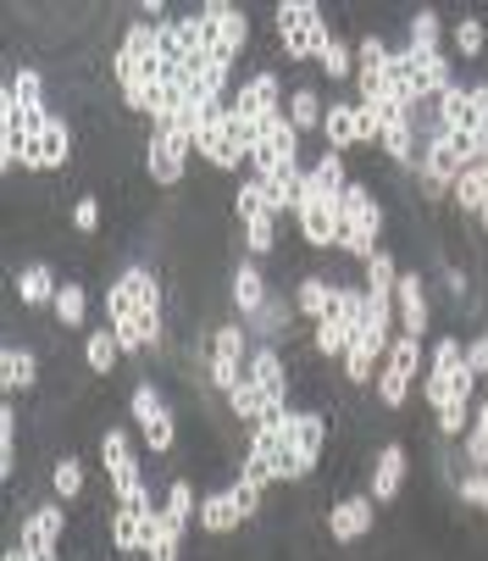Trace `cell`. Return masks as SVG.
<instances>
[{"mask_svg": "<svg viewBox=\"0 0 488 561\" xmlns=\"http://www.w3.org/2000/svg\"><path fill=\"white\" fill-rule=\"evenodd\" d=\"M417 373H422V340H405L399 334L388 345V356H383V373H377V407L399 412L405 394H411V383H417Z\"/></svg>", "mask_w": 488, "mask_h": 561, "instance_id": "cell-9", "label": "cell"}, {"mask_svg": "<svg viewBox=\"0 0 488 561\" xmlns=\"http://www.w3.org/2000/svg\"><path fill=\"white\" fill-rule=\"evenodd\" d=\"M334 289H339V284L305 273V278L294 284V311H300V317H311V323H322V317H328V306H334Z\"/></svg>", "mask_w": 488, "mask_h": 561, "instance_id": "cell-28", "label": "cell"}, {"mask_svg": "<svg viewBox=\"0 0 488 561\" xmlns=\"http://www.w3.org/2000/svg\"><path fill=\"white\" fill-rule=\"evenodd\" d=\"M244 373H251L256 378V389L272 400V412H289V362H283V351L278 345H256L251 351V367H244Z\"/></svg>", "mask_w": 488, "mask_h": 561, "instance_id": "cell-17", "label": "cell"}, {"mask_svg": "<svg viewBox=\"0 0 488 561\" xmlns=\"http://www.w3.org/2000/svg\"><path fill=\"white\" fill-rule=\"evenodd\" d=\"M466 367H472L477 378H488V334H477V340H466Z\"/></svg>", "mask_w": 488, "mask_h": 561, "instance_id": "cell-45", "label": "cell"}, {"mask_svg": "<svg viewBox=\"0 0 488 561\" xmlns=\"http://www.w3.org/2000/svg\"><path fill=\"white\" fill-rule=\"evenodd\" d=\"M322 139H328V150H356V145H361L356 101H328V117H322Z\"/></svg>", "mask_w": 488, "mask_h": 561, "instance_id": "cell-25", "label": "cell"}, {"mask_svg": "<svg viewBox=\"0 0 488 561\" xmlns=\"http://www.w3.org/2000/svg\"><path fill=\"white\" fill-rule=\"evenodd\" d=\"M56 273H50V262H28L23 273H18V300H23V311H39V306H50L56 300Z\"/></svg>", "mask_w": 488, "mask_h": 561, "instance_id": "cell-24", "label": "cell"}, {"mask_svg": "<svg viewBox=\"0 0 488 561\" xmlns=\"http://www.w3.org/2000/svg\"><path fill=\"white\" fill-rule=\"evenodd\" d=\"M477 228H483V233H488V206H483V211H477Z\"/></svg>", "mask_w": 488, "mask_h": 561, "instance_id": "cell-48", "label": "cell"}, {"mask_svg": "<svg viewBox=\"0 0 488 561\" xmlns=\"http://www.w3.org/2000/svg\"><path fill=\"white\" fill-rule=\"evenodd\" d=\"M477 373L466 367V345L450 334V340H439L433 345V356H428V378H422V400L433 412H444L450 400H472L477 394Z\"/></svg>", "mask_w": 488, "mask_h": 561, "instance_id": "cell-3", "label": "cell"}, {"mask_svg": "<svg viewBox=\"0 0 488 561\" xmlns=\"http://www.w3.org/2000/svg\"><path fill=\"white\" fill-rule=\"evenodd\" d=\"M195 523H200V534H217V539H222V534H239L251 517L239 512L233 490H211V495H200V517H195Z\"/></svg>", "mask_w": 488, "mask_h": 561, "instance_id": "cell-20", "label": "cell"}, {"mask_svg": "<svg viewBox=\"0 0 488 561\" xmlns=\"http://www.w3.org/2000/svg\"><path fill=\"white\" fill-rule=\"evenodd\" d=\"M0 478H18V407H0Z\"/></svg>", "mask_w": 488, "mask_h": 561, "instance_id": "cell-41", "label": "cell"}, {"mask_svg": "<svg viewBox=\"0 0 488 561\" xmlns=\"http://www.w3.org/2000/svg\"><path fill=\"white\" fill-rule=\"evenodd\" d=\"M117 362H123V345H117V334H112V329H90V334H84V367H90L95 378H106Z\"/></svg>", "mask_w": 488, "mask_h": 561, "instance_id": "cell-30", "label": "cell"}, {"mask_svg": "<svg viewBox=\"0 0 488 561\" xmlns=\"http://www.w3.org/2000/svg\"><path fill=\"white\" fill-rule=\"evenodd\" d=\"M394 311H399V334H405V340H428V329H433V300H428V278H422V273H399Z\"/></svg>", "mask_w": 488, "mask_h": 561, "instance_id": "cell-14", "label": "cell"}, {"mask_svg": "<svg viewBox=\"0 0 488 561\" xmlns=\"http://www.w3.org/2000/svg\"><path fill=\"white\" fill-rule=\"evenodd\" d=\"M222 400H228L233 423H244V428H256V423H267V417H272V400L256 389V378H251V373H244V378H239V383H233Z\"/></svg>", "mask_w": 488, "mask_h": 561, "instance_id": "cell-22", "label": "cell"}, {"mask_svg": "<svg viewBox=\"0 0 488 561\" xmlns=\"http://www.w3.org/2000/svg\"><path fill=\"white\" fill-rule=\"evenodd\" d=\"M200 18H206V34H211V67L233 72V61L244 56V45H251V18H244L239 7H228V0H206Z\"/></svg>", "mask_w": 488, "mask_h": 561, "instance_id": "cell-8", "label": "cell"}, {"mask_svg": "<svg viewBox=\"0 0 488 561\" xmlns=\"http://www.w3.org/2000/svg\"><path fill=\"white\" fill-rule=\"evenodd\" d=\"M450 201H455L461 217H477V211L488 206V162H472V168L461 173V184L450 190Z\"/></svg>", "mask_w": 488, "mask_h": 561, "instance_id": "cell-27", "label": "cell"}, {"mask_svg": "<svg viewBox=\"0 0 488 561\" xmlns=\"http://www.w3.org/2000/svg\"><path fill=\"white\" fill-rule=\"evenodd\" d=\"M233 311L244 317V323H256V317L267 311V300H272V289H267V273H262V262L256 256H244L239 267H233Z\"/></svg>", "mask_w": 488, "mask_h": 561, "instance_id": "cell-18", "label": "cell"}, {"mask_svg": "<svg viewBox=\"0 0 488 561\" xmlns=\"http://www.w3.org/2000/svg\"><path fill=\"white\" fill-rule=\"evenodd\" d=\"M155 495H150V484H139V490H128L106 517H112V550L117 556H139L144 550V539H150V523H155Z\"/></svg>", "mask_w": 488, "mask_h": 561, "instance_id": "cell-7", "label": "cell"}, {"mask_svg": "<svg viewBox=\"0 0 488 561\" xmlns=\"http://www.w3.org/2000/svg\"><path fill=\"white\" fill-rule=\"evenodd\" d=\"M322 78H328V84H356V45L345 39V34H334V45L322 50Z\"/></svg>", "mask_w": 488, "mask_h": 561, "instance_id": "cell-33", "label": "cell"}, {"mask_svg": "<svg viewBox=\"0 0 488 561\" xmlns=\"http://www.w3.org/2000/svg\"><path fill=\"white\" fill-rule=\"evenodd\" d=\"M311 345H316V356H322V362H345V356H350V345H356V329H350L345 317L328 306V317L316 323V340H311Z\"/></svg>", "mask_w": 488, "mask_h": 561, "instance_id": "cell-23", "label": "cell"}, {"mask_svg": "<svg viewBox=\"0 0 488 561\" xmlns=\"http://www.w3.org/2000/svg\"><path fill=\"white\" fill-rule=\"evenodd\" d=\"M61 534H67V506L61 501H45V506H34L23 517V539L18 545L34 561H61Z\"/></svg>", "mask_w": 488, "mask_h": 561, "instance_id": "cell-10", "label": "cell"}, {"mask_svg": "<svg viewBox=\"0 0 488 561\" xmlns=\"http://www.w3.org/2000/svg\"><path fill=\"white\" fill-rule=\"evenodd\" d=\"M7 95L18 101V112H45V78H39L34 67H18V72L7 78Z\"/></svg>", "mask_w": 488, "mask_h": 561, "instance_id": "cell-37", "label": "cell"}, {"mask_svg": "<svg viewBox=\"0 0 488 561\" xmlns=\"http://www.w3.org/2000/svg\"><path fill=\"white\" fill-rule=\"evenodd\" d=\"M128 417H133L139 439H144L155 456H173V445H178V417H173V407H167V394L155 389V378H139V383H133Z\"/></svg>", "mask_w": 488, "mask_h": 561, "instance_id": "cell-4", "label": "cell"}, {"mask_svg": "<svg viewBox=\"0 0 488 561\" xmlns=\"http://www.w3.org/2000/svg\"><path fill=\"white\" fill-rule=\"evenodd\" d=\"M322 523H328V539L334 545H356V539H367L377 528V501L367 490L361 495H345V501L328 506V517H322Z\"/></svg>", "mask_w": 488, "mask_h": 561, "instance_id": "cell-15", "label": "cell"}, {"mask_svg": "<svg viewBox=\"0 0 488 561\" xmlns=\"http://www.w3.org/2000/svg\"><path fill=\"white\" fill-rule=\"evenodd\" d=\"M228 490H233V501H239V512H244V517H262V495H267L262 484H251V478H233Z\"/></svg>", "mask_w": 488, "mask_h": 561, "instance_id": "cell-43", "label": "cell"}, {"mask_svg": "<svg viewBox=\"0 0 488 561\" xmlns=\"http://www.w3.org/2000/svg\"><path fill=\"white\" fill-rule=\"evenodd\" d=\"M450 45H455V56H461V61H477V56H483V45H488L483 18H461V23L450 28Z\"/></svg>", "mask_w": 488, "mask_h": 561, "instance_id": "cell-40", "label": "cell"}, {"mask_svg": "<svg viewBox=\"0 0 488 561\" xmlns=\"http://www.w3.org/2000/svg\"><path fill=\"white\" fill-rule=\"evenodd\" d=\"M0 561H34V556H28L23 545H12V550H7V556H0Z\"/></svg>", "mask_w": 488, "mask_h": 561, "instance_id": "cell-47", "label": "cell"}, {"mask_svg": "<svg viewBox=\"0 0 488 561\" xmlns=\"http://www.w3.org/2000/svg\"><path fill=\"white\" fill-rule=\"evenodd\" d=\"M34 383H39V356L34 351H23V345L0 351V389H7V400L12 394H34Z\"/></svg>", "mask_w": 488, "mask_h": 561, "instance_id": "cell-21", "label": "cell"}, {"mask_svg": "<svg viewBox=\"0 0 488 561\" xmlns=\"http://www.w3.org/2000/svg\"><path fill=\"white\" fill-rule=\"evenodd\" d=\"M272 18H278V50L294 67L300 61H322V50L334 45V28H328V18H322L316 0H283Z\"/></svg>", "mask_w": 488, "mask_h": 561, "instance_id": "cell-1", "label": "cell"}, {"mask_svg": "<svg viewBox=\"0 0 488 561\" xmlns=\"http://www.w3.org/2000/svg\"><path fill=\"white\" fill-rule=\"evenodd\" d=\"M377 239H383V206H377V195L367 184H350L345 201H339V251L367 267L383 251Z\"/></svg>", "mask_w": 488, "mask_h": 561, "instance_id": "cell-2", "label": "cell"}, {"mask_svg": "<svg viewBox=\"0 0 488 561\" xmlns=\"http://www.w3.org/2000/svg\"><path fill=\"white\" fill-rule=\"evenodd\" d=\"M466 101H472V128H488V84H472Z\"/></svg>", "mask_w": 488, "mask_h": 561, "instance_id": "cell-46", "label": "cell"}, {"mask_svg": "<svg viewBox=\"0 0 488 561\" xmlns=\"http://www.w3.org/2000/svg\"><path fill=\"white\" fill-rule=\"evenodd\" d=\"M189 156H195V139L178 134L173 123H150V139H144V173L155 190H178L184 173H189Z\"/></svg>", "mask_w": 488, "mask_h": 561, "instance_id": "cell-5", "label": "cell"}, {"mask_svg": "<svg viewBox=\"0 0 488 561\" xmlns=\"http://www.w3.org/2000/svg\"><path fill=\"white\" fill-rule=\"evenodd\" d=\"M228 106L239 112V117H262V123H272V117H283L289 106H283V78L278 72H251V78H244V84L228 95Z\"/></svg>", "mask_w": 488, "mask_h": 561, "instance_id": "cell-11", "label": "cell"}, {"mask_svg": "<svg viewBox=\"0 0 488 561\" xmlns=\"http://www.w3.org/2000/svg\"><path fill=\"white\" fill-rule=\"evenodd\" d=\"M244 340H251L244 323H217L211 329V340H206V378H211L217 394H228L244 378V367H251V345H244Z\"/></svg>", "mask_w": 488, "mask_h": 561, "instance_id": "cell-6", "label": "cell"}, {"mask_svg": "<svg viewBox=\"0 0 488 561\" xmlns=\"http://www.w3.org/2000/svg\"><path fill=\"white\" fill-rule=\"evenodd\" d=\"M383 345L372 340V334H356V345H350V356H345V378L350 383H372L377 373H383Z\"/></svg>", "mask_w": 488, "mask_h": 561, "instance_id": "cell-26", "label": "cell"}, {"mask_svg": "<svg viewBox=\"0 0 488 561\" xmlns=\"http://www.w3.org/2000/svg\"><path fill=\"white\" fill-rule=\"evenodd\" d=\"M322 117H328V101H322L311 84H300V90L289 95V123H294L300 134H322Z\"/></svg>", "mask_w": 488, "mask_h": 561, "instance_id": "cell-32", "label": "cell"}, {"mask_svg": "<svg viewBox=\"0 0 488 561\" xmlns=\"http://www.w3.org/2000/svg\"><path fill=\"white\" fill-rule=\"evenodd\" d=\"M294 228L311 251H339V201L328 195H300V211H294Z\"/></svg>", "mask_w": 488, "mask_h": 561, "instance_id": "cell-12", "label": "cell"}, {"mask_svg": "<svg viewBox=\"0 0 488 561\" xmlns=\"http://www.w3.org/2000/svg\"><path fill=\"white\" fill-rule=\"evenodd\" d=\"M394 289H399V262H394V251H377V256L367 262V295L394 300Z\"/></svg>", "mask_w": 488, "mask_h": 561, "instance_id": "cell-38", "label": "cell"}, {"mask_svg": "<svg viewBox=\"0 0 488 561\" xmlns=\"http://www.w3.org/2000/svg\"><path fill=\"white\" fill-rule=\"evenodd\" d=\"M405 50H417V56L444 50V18H439L433 7H422V12L411 18V39H405Z\"/></svg>", "mask_w": 488, "mask_h": 561, "instance_id": "cell-34", "label": "cell"}, {"mask_svg": "<svg viewBox=\"0 0 488 561\" xmlns=\"http://www.w3.org/2000/svg\"><path fill=\"white\" fill-rule=\"evenodd\" d=\"M67 162H72V123H67V117H50V123L28 139L23 168H28V173H61Z\"/></svg>", "mask_w": 488, "mask_h": 561, "instance_id": "cell-13", "label": "cell"}, {"mask_svg": "<svg viewBox=\"0 0 488 561\" xmlns=\"http://www.w3.org/2000/svg\"><path fill=\"white\" fill-rule=\"evenodd\" d=\"M322 450H328V417L322 412H294V472L311 478Z\"/></svg>", "mask_w": 488, "mask_h": 561, "instance_id": "cell-19", "label": "cell"}, {"mask_svg": "<svg viewBox=\"0 0 488 561\" xmlns=\"http://www.w3.org/2000/svg\"><path fill=\"white\" fill-rule=\"evenodd\" d=\"M50 311H56V323H61V329L78 334V329H84V317H90V295H84V284H72V278H67V284L56 289Z\"/></svg>", "mask_w": 488, "mask_h": 561, "instance_id": "cell-31", "label": "cell"}, {"mask_svg": "<svg viewBox=\"0 0 488 561\" xmlns=\"http://www.w3.org/2000/svg\"><path fill=\"white\" fill-rule=\"evenodd\" d=\"M72 228H78V233H95V228H101V201H95V195H78V201H72Z\"/></svg>", "mask_w": 488, "mask_h": 561, "instance_id": "cell-44", "label": "cell"}, {"mask_svg": "<svg viewBox=\"0 0 488 561\" xmlns=\"http://www.w3.org/2000/svg\"><path fill=\"white\" fill-rule=\"evenodd\" d=\"M244 251H251L256 262L278 251V217H272V211H256V217H244Z\"/></svg>", "mask_w": 488, "mask_h": 561, "instance_id": "cell-36", "label": "cell"}, {"mask_svg": "<svg viewBox=\"0 0 488 561\" xmlns=\"http://www.w3.org/2000/svg\"><path fill=\"white\" fill-rule=\"evenodd\" d=\"M178 556H184V528L167 512H155L150 539H144V561H178Z\"/></svg>", "mask_w": 488, "mask_h": 561, "instance_id": "cell-29", "label": "cell"}, {"mask_svg": "<svg viewBox=\"0 0 488 561\" xmlns=\"http://www.w3.org/2000/svg\"><path fill=\"white\" fill-rule=\"evenodd\" d=\"M161 512H167V517L189 534V523L200 517V501H195V484H189V478H173L167 495H161Z\"/></svg>", "mask_w": 488, "mask_h": 561, "instance_id": "cell-35", "label": "cell"}, {"mask_svg": "<svg viewBox=\"0 0 488 561\" xmlns=\"http://www.w3.org/2000/svg\"><path fill=\"white\" fill-rule=\"evenodd\" d=\"M405 467H411V450H405L399 439H394V445H383V450L372 456V472H367V495H372L377 506L399 501V490H405Z\"/></svg>", "mask_w": 488, "mask_h": 561, "instance_id": "cell-16", "label": "cell"}, {"mask_svg": "<svg viewBox=\"0 0 488 561\" xmlns=\"http://www.w3.org/2000/svg\"><path fill=\"white\" fill-rule=\"evenodd\" d=\"M50 490H56V501H61V506L84 495V461H78V456H61V461L50 467Z\"/></svg>", "mask_w": 488, "mask_h": 561, "instance_id": "cell-39", "label": "cell"}, {"mask_svg": "<svg viewBox=\"0 0 488 561\" xmlns=\"http://www.w3.org/2000/svg\"><path fill=\"white\" fill-rule=\"evenodd\" d=\"M455 495H461L466 506H477V512L488 517V472H466L461 484H455Z\"/></svg>", "mask_w": 488, "mask_h": 561, "instance_id": "cell-42", "label": "cell"}]
</instances>
